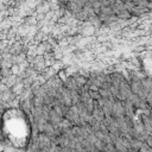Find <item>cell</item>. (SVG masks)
I'll return each instance as SVG.
<instances>
[{
  "label": "cell",
  "instance_id": "cell-1",
  "mask_svg": "<svg viewBox=\"0 0 152 152\" xmlns=\"http://www.w3.org/2000/svg\"><path fill=\"white\" fill-rule=\"evenodd\" d=\"M60 5L77 20L109 24L152 12V0H61Z\"/></svg>",
  "mask_w": 152,
  "mask_h": 152
}]
</instances>
